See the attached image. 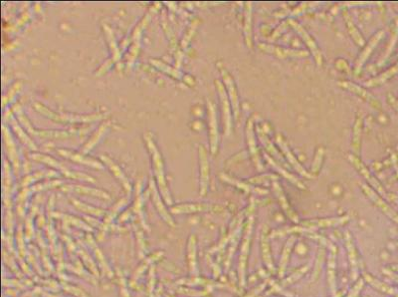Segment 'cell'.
Segmentation results:
<instances>
[{"label": "cell", "instance_id": "6da1fadb", "mask_svg": "<svg viewBox=\"0 0 398 297\" xmlns=\"http://www.w3.org/2000/svg\"><path fill=\"white\" fill-rule=\"evenodd\" d=\"M148 141V145L149 148L150 149V152L152 153V158H153V164H154V168H155V175L157 178V181L159 184V189L161 191V194L163 195V199L166 201V203H168L169 205L171 204V197L165 182V178H164V175H163V165L161 162V157L159 155L158 150L156 149L153 141L149 138H147Z\"/></svg>", "mask_w": 398, "mask_h": 297}, {"label": "cell", "instance_id": "603a6c76", "mask_svg": "<svg viewBox=\"0 0 398 297\" xmlns=\"http://www.w3.org/2000/svg\"><path fill=\"white\" fill-rule=\"evenodd\" d=\"M343 14H344V18H345L346 24H347V26H348V32H349L350 36L352 37V39L354 40V42H355L357 45H359V46L363 45V44H364V39H363V37L361 36V34H360V32L358 31V29L356 28V26H355V24H354V22H353V20H352L350 14H349L347 10H344Z\"/></svg>", "mask_w": 398, "mask_h": 297}, {"label": "cell", "instance_id": "cb8c5ba5", "mask_svg": "<svg viewBox=\"0 0 398 297\" xmlns=\"http://www.w3.org/2000/svg\"><path fill=\"white\" fill-rule=\"evenodd\" d=\"M187 259H188V266L189 270L192 274H196L197 267H196V242L194 236H191L188 240L187 244Z\"/></svg>", "mask_w": 398, "mask_h": 297}, {"label": "cell", "instance_id": "4fadbf2b", "mask_svg": "<svg viewBox=\"0 0 398 297\" xmlns=\"http://www.w3.org/2000/svg\"><path fill=\"white\" fill-rule=\"evenodd\" d=\"M339 85L344 88L347 89L354 94H356L357 96H359L360 98H362L363 100H365L366 102H368L369 104H371L373 107H379V103L377 102L376 99L366 90H364L362 87L355 85L351 82H348V81H341L339 82Z\"/></svg>", "mask_w": 398, "mask_h": 297}, {"label": "cell", "instance_id": "3957f363", "mask_svg": "<svg viewBox=\"0 0 398 297\" xmlns=\"http://www.w3.org/2000/svg\"><path fill=\"white\" fill-rule=\"evenodd\" d=\"M288 23H290V25L297 31V33L303 38V40H304V41L306 42V44L308 45L309 49L312 51V53H313V55H314V57H315V60H316L317 64H318L319 66H322V65H323V56H322L321 50H320V48L318 47V45H317V43L315 42V40L312 38V36L308 33V31H307L300 23L295 21L294 19H289V20H288Z\"/></svg>", "mask_w": 398, "mask_h": 297}, {"label": "cell", "instance_id": "d4e9b609", "mask_svg": "<svg viewBox=\"0 0 398 297\" xmlns=\"http://www.w3.org/2000/svg\"><path fill=\"white\" fill-rule=\"evenodd\" d=\"M152 189H153V191H152V200H153V202H154V205H155V207H156V209H157L159 215L162 217V219H163L169 226L173 227V226H174V222H173L172 218L170 217V215L167 213V210H165L164 205H163L162 202L160 201L159 195H158V193H157V190L154 188V186H152Z\"/></svg>", "mask_w": 398, "mask_h": 297}, {"label": "cell", "instance_id": "9c48e42d", "mask_svg": "<svg viewBox=\"0 0 398 297\" xmlns=\"http://www.w3.org/2000/svg\"><path fill=\"white\" fill-rule=\"evenodd\" d=\"M199 160H200V194L205 195L209 183V163L206 150L203 146L199 147Z\"/></svg>", "mask_w": 398, "mask_h": 297}, {"label": "cell", "instance_id": "d6a6232c", "mask_svg": "<svg viewBox=\"0 0 398 297\" xmlns=\"http://www.w3.org/2000/svg\"><path fill=\"white\" fill-rule=\"evenodd\" d=\"M324 156H325V149L323 147H319L316 152V156L313 161L312 165V174L313 176L317 175L320 172V169L322 167L323 161H324Z\"/></svg>", "mask_w": 398, "mask_h": 297}, {"label": "cell", "instance_id": "e575fe53", "mask_svg": "<svg viewBox=\"0 0 398 297\" xmlns=\"http://www.w3.org/2000/svg\"><path fill=\"white\" fill-rule=\"evenodd\" d=\"M73 204L79 210H81L82 212H85L87 214H91V215H94V216H97V217H101V216H103L105 214V212H103L101 209H96V208L87 206V205L82 204V203H80L78 201H75V200H73Z\"/></svg>", "mask_w": 398, "mask_h": 297}, {"label": "cell", "instance_id": "ffe728a7", "mask_svg": "<svg viewBox=\"0 0 398 297\" xmlns=\"http://www.w3.org/2000/svg\"><path fill=\"white\" fill-rule=\"evenodd\" d=\"M346 246L348 252L349 260L351 263V269H352V278L356 279L358 276V263H357V257H356V252L354 249V245L352 242V238L348 233L346 235Z\"/></svg>", "mask_w": 398, "mask_h": 297}, {"label": "cell", "instance_id": "1f68e13d", "mask_svg": "<svg viewBox=\"0 0 398 297\" xmlns=\"http://www.w3.org/2000/svg\"><path fill=\"white\" fill-rule=\"evenodd\" d=\"M102 159L104 160V161H106V163L111 167V169H112V171L115 173V175L118 177V178H120L121 180H122V182H123V184H124V186L126 187V189L127 190H131V186H130V183H129V181H128V179L126 178V177H125V175L122 173V171L113 163V161H111L110 159H108L107 157H102Z\"/></svg>", "mask_w": 398, "mask_h": 297}, {"label": "cell", "instance_id": "d590c367", "mask_svg": "<svg viewBox=\"0 0 398 297\" xmlns=\"http://www.w3.org/2000/svg\"><path fill=\"white\" fill-rule=\"evenodd\" d=\"M365 276V279L371 284V285H373L374 287H376L377 289H379V290H381V291H384V292H387V293H394V291H393V289L391 288V287H389L388 285H386V284H383V283H381V282H379V280H377V279H375V278H373L372 276H370V275H367V274H365L364 275Z\"/></svg>", "mask_w": 398, "mask_h": 297}, {"label": "cell", "instance_id": "7402d4cb", "mask_svg": "<svg viewBox=\"0 0 398 297\" xmlns=\"http://www.w3.org/2000/svg\"><path fill=\"white\" fill-rule=\"evenodd\" d=\"M265 158H266L267 162H268L278 173H280L286 179H288L289 181H291L292 183H294L295 185H297L298 188H302V189L305 188V185H304L300 180H298L297 178H295V176H293L292 174H290L289 172H287L284 168H282L277 162H275L272 158H270L268 154H265Z\"/></svg>", "mask_w": 398, "mask_h": 297}, {"label": "cell", "instance_id": "e0dca14e", "mask_svg": "<svg viewBox=\"0 0 398 297\" xmlns=\"http://www.w3.org/2000/svg\"><path fill=\"white\" fill-rule=\"evenodd\" d=\"M252 7L253 4L251 2H247L245 4L244 10V38L248 48L252 49L253 42H252Z\"/></svg>", "mask_w": 398, "mask_h": 297}, {"label": "cell", "instance_id": "8fae6325", "mask_svg": "<svg viewBox=\"0 0 398 297\" xmlns=\"http://www.w3.org/2000/svg\"><path fill=\"white\" fill-rule=\"evenodd\" d=\"M208 113H209V127H210V146L211 152L213 155L216 154L218 150V127H217V118H216V110L214 104L208 102Z\"/></svg>", "mask_w": 398, "mask_h": 297}, {"label": "cell", "instance_id": "ba28073f", "mask_svg": "<svg viewBox=\"0 0 398 297\" xmlns=\"http://www.w3.org/2000/svg\"><path fill=\"white\" fill-rule=\"evenodd\" d=\"M216 86L218 89L220 101L222 105V113H223V123H224V133L226 136H229L232 129V121H231V111H230V103L227 98L226 92L224 90L223 85L220 81H216Z\"/></svg>", "mask_w": 398, "mask_h": 297}, {"label": "cell", "instance_id": "9a60e30c", "mask_svg": "<svg viewBox=\"0 0 398 297\" xmlns=\"http://www.w3.org/2000/svg\"><path fill=\"white\" fill-rule=\"evenodd\" d=\"M383 33H384V32H383L382 30H381V31H378V32L369 40L368 44H367V45L365 46V48L362 50V52L360 53V55H359V57H358V59H357V61H356V65H355V74H358V73L361 71L363 64L365 63V61L367 60V58H368L369 55L371 54L372 50L374 49V47L377 45V43H378L379 40L381 39Z\"/></svg>", "mask_w": 398, "mask_h": 297}, {"label": "cell", "instance_id": "4316f807", "mask_svg": "<svg viewBox=\"0 0 398 297\" xmlns=\"http://www.w3.org/2000/svg\"><path fill=\"white\" fill-rule=\"evenodd\" d=\"M398 72V64L397 65H395V66H393L392 68H390L389 70H387L386 72H384V73H382L380 76H378V77H375V78H373V79H370V80H368L367 82H365L364 83V85L365 86H367V87H374V86H378V85H380V84H382V83H384L387 79H389L391 76H393L395 73H397Z\"/></svg>", "mask_w": 398, "mask_h": 297}, {"label": "cell", "instance_id": "44dd1931", "mask_svg": "<svg viewBox=\"0 0 398 297\" xmlns=\"http://www.w3.org/2000/svg\"><path fill=\"white\" fill-rule=\"evenodd\" d=\"M362 125H363L362 115L358 114L356 117V120H355L354 127H353V136H352V150H353L355 156H358V154L360 152Z\"/></svg>", "mask_w": 398, "mask_h": 297}, {"label": "cell", "instance_id": "8d00e7d4", "mask_svg": "<svg viewBox=\"0 0 398 297\" xmlns=\"http://www.w3.org/2000/svg\"><path fill=\"white\" fill-rule=\"evenodd\" d=\"M277 179H278V177L276 175L266 174V175L252 178L251 179H249V182L254 183V184H260V183H264L266 181H276Z\"/></svg>", "mask_w": 398, "mask_h": 297}, {"label": "cell", "instance_id": "836d02e7", "mask_svg": "<svg viewBox=\"0 0 398 297\" xmlns=\"http://www.w3.org/2000/svg\"><path fill=\"white\" fill-rule=\"evenodd\" d=\"M335 252L332 251L329 255V281H330V286H331V290L333 293H335L336 291V281H335Z\"/></svg>", "mask_w": 398, "mask_h": 297}, {"label": "cell", "instance_id": "277c9868", "mask_svg": "<svg viewBox=\"0 0 398 297\" xmlns=\"http://www.w3.org/2000/svg\"><path fill=\"white\" fill-rule=\"evenodd\" d=\"M223 81L226 85L228 94H229V99H230V103L232 105V109H233V113H234V117L237 120L239 117V112H240V106H239V97H238V93L236 90V86L234 83L233 78L231 77V75L228 73V71L224 68V67H219Z\"/></svg>", "mask_w": 398, "mask_h": 297}, {"label": "cell", "instance_id": "7c38bea8", "mask_svg": "<svg viewBox=\"0 0 398 297\" xmlns=\"http://www.w3.org/2000/svg\"><path fill=\"white\" fill-rule=\"evenodd\" d=\"M349 161L354 165V167L358 170V172L365 178V179L369 182V184L371 185V186H373L374 188H376V190L377 191H379L380 193H382V194H384L385 193V191H384V189L382 188V186H381V184L378 182V180L371 175V173L367 170V168L363 165V163L359 160V158L357 157V156H355V155H350L349 157Z\"/></svg>", "mask_w": 398, "mask_h": 297}, {"label": "cell", "instance_id": "484cf974", "mask_svg": "<svg viewBox=\"0 0 398 297\" xmlns=\"http://www.w3.org/2000/svg\"><path fill=\"white\" fill-rule=\"evenodd\" d=\"M258 136H259V139H260V141L262 142V144L264 145V147H265V149L268 151V153L269 154H271L276 160H278L279 162H283V158H282V156L279 154V152L273 147V145H272V143H271V141L268 139V137H267V135L265 134V132H263L262 131V129H260V128H258Z\"/></svg>", "mask_w": 398, "mask_h": 297}, {"label": "cell", "instance_id": "f1b7e54d", "mask_svg": "<svg viewBox=\"0 0 398 297\" xmlns=\"http://www.w3.org/2000/svg\"><path fill=\"white\" fill-rule=\"evenodd\" d=\"M59 153H60L61 155L65 156V157H68V158H70V159L76 161V162H81V163H83V164L91 165V166H94V167H97V168H100V169L102 168V165H100V164L96 163V162L93 161V160L84 158V157L80 156L79 154H75V153L70 152V151H59Z\"/></svg>", "mask_w": 398, "mask_h": 297}, {"label": "cell", "instance_id": "30bf717a", "mask_svg": "<svg viewBox=\"0 0 398 297\" xmlns=\"http://www.w3.org/2000/svg\"><path fill=\"white\" fill-rule=\"evenodd\" d=\"M349 220L348 216L346 217H339V218H332V219H322V220H313V221H306L302 223V226L305 228V231H312L320 228H332L336 226H341L347 223Z\"/></svg>", "mask_w": 398, "mask_h": 297}, {"label": "cell", "instance_id": "74e56055", "mask_svg": "<svg viewBox=\"0 0 398 297\" xmlns=\"http://www.w3.org/2000/svg\"><path fill=\"white\" fill-rule=\"evenodd\" d=\"M265 287H266V283H263V284L259 285L258 287L254 288L252 291H250V293L246 294L244 297H256L257 295H259V294L263 291V289H264Z\"/></svg>", "mask_w": 398, "mask_h": 297}, {"label": "cell", "instance_id": "5b68a950", "mask_svg": "<svg viewBox=\"0 0 398 297\" xmlns=\"http://www.w3.org/2000/svg\"><path fill=\"white\" fill-rule=\"evenodd\" d=\"M246 140H247V145H248L249 152L251 154L252 160H253L257 170L263 171L264 166H263V164L261 162L259 152H258V149H257V145H256V140H255L254 119L253 118H250L247 121V125H246Z\"/></svg>", "mask_w": 398, "mask_h": 297}, {"label": "cell", "instance_id": "83f0119b", "mask_svg": "<svg viewBox=\"0 0 398 297\" xmlns=\"http://www.w3.org/2000/svg\"><path fill=\"white\" fill-rule=\"evenodd\" d=\"M294 240H295V238H292L290 240H288V242L286 243V245L284 247V250H283V253H282V256H281V260H280V269H279V276L280 277L283 276V274L285 272V269H286V266H287V263H288V257L290 255L292 246L294 244Z\"/></svg>", "mask_w": 398, "mask_h": 297}, {"label": "cell", "instance_id": "7a4b0ae2", "mask_svg": "<svg viewBox=\"0 0 398 297\" xmlns=\"http://www.w3.org/2000/svg\"><path fill=\"white\" fill-rule=\"evenodd\" d=\"M253 222H254V219H253V216H251L250 219L248 220V223H247L246 233H245V237H244L242 247H241L240 261H239V280H240V285L241 286L245 285V268H246L247 256H248V251H249L251 236H252Z\"/></svg>", "mask_w": 398, "mask_h": 297}, {"label": "cell", "instance_id": "8992f818", "mask_svg": "<svg viewBox=\"0 0 398 297\" xmlns=\"http://www.w3.org/2000/svg\"><path fill=\"white\" fill-rule=\"evenodd\" d=\"M259 48L264 52L270 53L274 56H277V57L283 58V59L290 58V57H305V56L309 55L308 51L283 48L280 46L270 45V44H259Z\"/></svg>", "mask_w": 398, "mask_h": 297}, {"label": "cell", "instance_id": "5bb4252c", "mask_svg": "<svg viewBox=\"0 0 398 297\" xmlns=\"http://www.w3.org/2000/svg\"><path fill=\"white\" fill-rule=\"evenodd\" d=\"M362 189H363V191H364V193L369 197V199L386 215V216H388V218H390L391 220H393V221H395V222H397L398 223V216L389 208V206L387 205V204H385L380 197L376 194V192L375 191H373L368 185H366V184H363L362 185Z\"/></svg>", "mask_w": 398, "mask_h": 297}, {"label": "cell", "instance_id": "d6986e66", "mask_svg": "<svg viewBox=\"0 0 398 297\" xmlns=\"http://www.w3.org/2000/svg\"><path fill=\"white\" fill-rule=\"evenodd\" d=\"M220 177L224 181L229 182V183L235 185L236 187H238V188H240V189H242V190H244L246 192H253V193H258V194H261V195H264V194L268 193V191L265 190V189H262L260 187H255L253 185H248V184H246L244 182H241V181H239L237 179H234L233 178H231V177H229V176H227L225 174H221Z\"/></svg>", "mask_w": 398, "mask_h": 297}, {"label": "cell", "instance_id": "f546056e", "mask_svg": "<svg viewBox=\"0 0 398 297\" xmlns=\"http://www.w3.org/2000/svg\"><path fill=\"white\" fill-rule=\"evenodd\" d=\"M262 242H261V246H262V253H263V258L264 261L267 265V267L269 268V270H273V263H272V257H271V251L269 249V242L267 239V237L265 235L262 236Z\"/></svg>", "mask_w": 398, "mask_h": 297}, {"label": "cell", "instance_id": "52a82bcc", "mask_svg": "<svg viewBox=\"0 0 398 297\" xmlns=\"http://www.w3.org/2000/svg\"><path fill=\"white\" fill-rule=\"evenodd\" d=\"M276 142H277V144L279 145V147L281 148L283 154H285V156H286L287 160L289 161V163L292 165V167H293L298 174L302 175V176L305 177V178H313L315 177V176L311 175L310 173H308V172L304 169V167L300 164V162H298V161L295 158V156L293 155V153H292L291 150L289 149V146H288L287 143L284 141V139H283V137H282L281 135L278 134V135L276 136Z\"/></svg>", "mask_w": 398, "mask_h": 297}, {"label": "cell", "instance_id": "f35d334b", "mask_svg": "<svg viewBox=\"0 0 398 297\" xmlns=\"http://www.w3.org/2000/svg\"><path fill=\"white\" fill-rule=\"evenodd\" d=\"M362 286H363V281H359L357 284H355L353 289L348 293V295L347 297H355L358 294V292L361 290Z\"/></svg>", "mask_w": 398, "mask_h": 297}, {"label": "cell", "instance_id": "ac0fdd59", "mask_svg": "<svg viewBox=\"0 0 398 297\" xmlns=\"http://www.w3.org/2000/svg\"><path fill=\"white\" fill-rule=\"evenodd\" d=\"M212 209H214L213 206L206 204H185L171 208V212L173 214H189V213L210 211Z\"/></svg>", "mask_w": 398, "mask_h": 297}, {"label": "cell", "instance_id": "4dcf8cb0", "mask_svg": "<svg viewBox=\"0 0 398 297\" xmlns=\"http://www.w3.org/2000/svg\"><path fill=\"white\" fill-rule=\"evenodd\" d=\"M71 190L76 191V192H80V193H84V194H90V195H94V196H99V197H102V199H106V200L110 199L109 194H107L105 191L95 189V188H91V187L78 186V187L71 188Z\"/></svg>", "mask_w": 398, "mask_h": 297}, {"label": "cell", "instance_id": "2e32d148", "mask_svg": "<svg viewBox=\"0 0 398 297\" xmlns=\"http://www.w3.org/2000/svg\"><path fill=\"white\" fill-rule=\"evenodd\" d=\"M273 190H274V192H275V194H276V196H277V199H278V201H279V204L281 205V207H282V209L284 210V212L286 213V215H287L294 223H298V216H297V215L293 212V210L291 209V207H290V205H289V203H288V201H287V199H286L285 193H284V191H283L281 185H280L278 182H276V181L273 182Z\"/></svg>", "mask_w": 398, "mask_h": 297}]
</instances>
